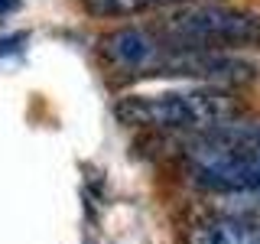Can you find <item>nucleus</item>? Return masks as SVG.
Masks as SVG:
<instances>
[{"instance_id":"nucleus-1","label":"nucleus","mask_w":260,"mask_h":244,"mask_svg":"<svg viewBox=\"0 0 260 244\" xmlns=\"http://www.w3.org/2000/svg\"><path fill=\"white\" fill-rule=\"evenodd\" d=\"M182 166L195 186L231 202L260 199V124L228 120L182 146Z\"/></svg>"},{"instance_id":"nucleus-3","label":"nucleus","mask_w":260,"mask_h":244,"mask_svg":"<svg viewBox=\"0 0 260 244\" xmlns=\"http://www.w3.org/2000/svg\"><path fill=\"white\" fill-rule=\"evenodd\" d=\"M166 36L189 46H228V43H260V13L221 4H192L169 13Z\"/></svg>"},{"instance_id":"nucleus-4","label":"nucleus","mask_w":260,"mask_h":244,"mask_svg":"<svg viewBox=\"0 0 260 244\" xmlns=\"http://www.w3.org/2000/svg\"><path fill=\"white\" fill-rule=\"evenodd\" d=\"M185 244H260V222L250 218H205L185 231Z\"/></svg>"},{"instance_id":"nucleus-7","label":"nucleus","mask_w":260,"mask_h":244,"mask_svg":"<svg viewBox=\"0 0 260 244\" xmlns=\"http://www.w3.org/2000/svg\"><path fill=\"white\" fill-rule=\"evenodd\" d=\"M150 4H176V0H140V7H150Z\"/></svg>"},{"instance_id":"nucleus-2","label":"nucleus","mask_w":260,"mask_h":244,"mask_svg":"<svg viewBox=\"0 0 260 244\" xmlns=\"http://www.w3.org/2000/svg\"><path fill=\"white\" fill-rule=\"evenodd\" d=\"M120 124L156 130H211L234 120L238 104L221 88H185L162 95H124L114 104Z\"/></svg>"},{"instance_id":"nucleus-5","label":"nucleus","mask_w":260,"mask_h":244,"mask_svg":"<svg viewBox=\"0 0 260 244\" xmlns=\"http://www.w3.org/2000/svg\"><path fill=\"white\" fill-rule=\"evenodd\" d=\"M108 46V55L117 65H124L130 72H150V62L156 55V36H150L146 29H117L104 39Z\"/></svg>"},{"instance_id":"nucleus-6","label":"nucleus","mask_w":260,"mask_h":244,"mask_svg":"<svg viewBox=\"0 0 260 244\" xmlns=\"http://www.w3.org/2000/svg\"><path fill=\"white\" fill-rule=\"evenodd\" d=\"M13 7H20V0H0V13L13 10Z\"/></svg>"}]
</instances>
